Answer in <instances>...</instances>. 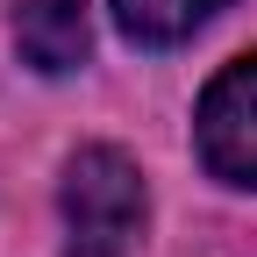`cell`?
Instances as JSON below:
<instances>
[{"label":"cell","instance_id":"obj_2","mask_svg":"<svg viewBox=\"0 0 257 257\" xmlns=\"http://www.w3.org/2000/svg\"><path fill=\"white\" fill-rule=\"evenodd\" d=\"M193 136L214 179L257 186V57H236L229 72H214L193 114Z\"/></svg>","mask_w":257,"mask_h":257},{"label":"cell","instance_id":"obj_1","mask_svg":"<svg viewBox=\"0 0 257 257\" xmlns=\"http://www.w3.org/2000/svg\"><path fill=\"white\" fill-rule=\"evenodd\" d=\"M143 172L114 143H86L64 165V257H136L143 236Z\"/></svg>","mask_w":257,"mask_h":257},{"label":"cell","instance_id":"obj_3","mask_svg":"<svg viewBox=\"0 0 257 257\" xmlns=\"http://www.w3.org/2000/svg\"><path fill=\"white\" fill-rule=\"evenodd\" d=\"M86 43H93V29H86V0H22L15 8V50L36 64V72H79L86 64Z\"/></svg>","mask_w":257,"mask_h":257},{"label":"cell","instance_id":"obj_4","mask_svg":"<svg viewBox=\"0 0 257 257\" xmlns=\"http://www.w3.org/2000/svg\"><path fill=\"white\" fill-rule=\"evenodd\" d=\"M214 8L221 0H114V15L136 43H186Z\"/></svg>","mask_w":257,"mask_h":257}]
</instances>
